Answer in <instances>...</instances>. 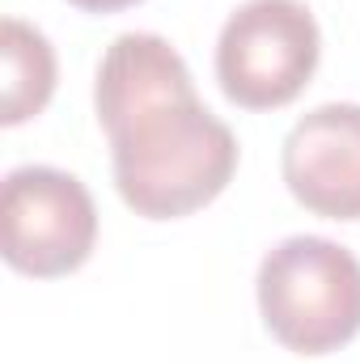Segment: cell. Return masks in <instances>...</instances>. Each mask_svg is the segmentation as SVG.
<instances>
[{
    "instance_id": "cell-1",
    "label": "cell",
    "mask_w": 360,
    "mask_h": 364,
    "mask_svg": "<svg viewBox=\"0 0 360 364\" xmlns=\"http://www.w3.org/2000/svg\"><path fill=\"white\" fill-rule=\"evenodd\" d=\"M119 199L144 220L208 208L238 170V136L199 102L195 81L162 90L102 123Z\"/></svg>"
},
{
    "instance_id": "cell-2",
    "label": "cell",
    "mask_w": 360,
    "mask_h": 364,
    "mask_svg": "<svg viewBox=\"0 0 360 364\" xmlns=\"http://www.w3.org/2000/svg\"><path fill=\"white\" fill-rule=\"evenodd\" d=\"M259 314L297 356L339 352L360 335V259L314 233L284 237L259 263Z\"/></svg>"
},
{
    "instance_id": "cell-3",
    "label": "cell",
    "mask_w": 360,
    "mask_h": 364,
    "mask_svg": "<svg viewBox=\"0 0 360 364\" xmlns=\"http://www.w3.org/2000/svg\"><path fill=\"white\" fill-rule=\"evenodd\" d=\"M322 34L301 0H246L216 38V81L242 110H280L309 85Z\"/></svg>"
},
{
    "instance_id": "cell-4",
    "label": "cell",
    "mask_w": 360,
    "mask_h": 364,
    "mask_svg": "<svg viewBox=\"0 0 360 364\" xmlns=\"http://www.w3.org/2000/svg\"><path fill=\"white\" fill-rule=\"evenodd\" d=\"M97 208L85 182L55 166H17L0 186V255L13 272L55 279L85 267Z\"/></svg>"
},
{
    "instance_id": "cell-5",
    "label": "cell",
    "mask_w": 360,
    "mask_h": 364,
    "mask_svg": "<svg viewBox=\"0 0 360 364\" xmlns=\"http://www.w3.org/2000/svg\"><path fill=\"white\" fill-rule=\"evenodd\" d=\"M292 199L327 220H360V106L327 102L292 123L280 153Z\"/></svg>"
},
{
    "instance_id": "cell-6",
    "label": "cell",
    "mask_w": 360,
    "mask_h": 364,
    "mask_svg": "<svg viewBox=\"0 0 360 364\" xmlns=\"http://www.w3.org/2000/svg\"><path fill=\"white\" fill-rule=\"evenodd\" d=\"M0 55H4L0 123L4 127H21L55 93V51H51L43 30H34L21 17H4V26H0Z\"/></svg>"
},
{
    "instance_id": "cell-7",
    "label": "cell",
    "mask_w": 360,
    "mask_h": 364,
    "mask_svg": "<svg viewBox=\"0 0 360 364\" xmlns=\"http://www.w3.org/2000/svg\"><path fill=\"white\" fill-rule=\"evenodd\" d=\"M68 4H77L81 13H119V9H132L140 0H68Z\"/></svg>"
}]
</instances>
